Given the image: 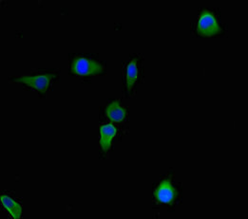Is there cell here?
I'll list each match as a JSON object with an SVG mask.
<instances>
[{"instance_id": "ba28073f", "label": "cell", "mask_w": 248, "mask_h": 219, "mask_svg": "<svg viewBox=\"0 0 248 219\" xmlns=\"http://www.w3.org/2000/svg\"><path fill=\"white\" fill-rule=\"evenodd\" d=\"M1 202L4 206V208L7 209V211L11 214V216L14 219H19L21 217V214H22L21 206L16 201H15L13 198H11L8 195H2Z\"/></svg>"}, {"instance_id": "5b68a950", "label": "cell", "mask_w": 248, "mask_h": 219, "mask_svg": "<svg viewBox=\"0 0 248 219\" xmlns=\"http://www.w3.org/2000/svg\"><path fill=\"white\" fill-rule=\"evenodd\" d=\"M137 58L131 60L125 68V89L128 94L131 93V90L139 79V70L137 66Z\"/></svg>"}, {"instance_id": "8992f818", "label": "cell", "mask_w": 248, "mask_h": 219, "mask_svg": "<svg viewBox=\"0 0 248 219\" xmlns=\"http://www.w3.org/2000/svg\"><path fill=\"white\" fill-rule=\"evenodd\" d=\"M116 135V128L112 124H105L100 129V146L103 152L109 150Z\"/></svg>"}, {"instance_id": "3957f363", "label": "cell", "mask_w": 248, "mask_h": 219, "mask_svg": "<svg viewBox=\"0 0 248 219\" xmlns=\"http://www.w3.org/2000/svg\"><path fill=\"white\" fill-rule=\"evenodd\" d=\"M197 32L202 36H214L222 32L221 26L212 12L202 13L197 24Z\"/></svg>"}, {"instance_id": "7a4b0ae2", "label": "cell", "mask_w": 248, "mask_h": 219, "mask_svg": "<svg viewBox=\"0 0 248 219\" xmlns=\"http://www.w3.org/2000/svg\"><path fill=\"white\" fill-rule=\"evenodd\" d=\"M56 77V73H45L33 76H22L13 78L11 81L23 83L26 86L37 90L39 93L45 94L50 86V83Z\"/></svg>"}, {"instance_id": "277c9868", "label": "cell", "mask_w": 248, "mask_h": 219, "mask_svg": "<svg viewBox=\"0 0 248 219\" xmlns=\"http://www.w3.org/2000/svg\"><path fill=\"white\" fill-rule=\"evenodd\" d=\"M154 195L159 202L170 204L176 198L177 191L174 188L171 180L168 178L160 183L158 188L155 190Z\"/></svg>"}, {"instance_id": "6da1fadb", "label": "cell", "mask_w": 248, "mask_h": 219, "mask_svg": "<svg viewBox=\"0 0 248 219\" xmlns=\"http://www.w3.org/2000/svg\"><path fill=\"white\" fill-rule=\"evenodd\" d=\"M71 73L80 76L101 75L105 73V67L91 58L75 57L71 65Z\"/></svg>"}, {"instance_id": "52a82bcc", "label": "cell", "mask_w": 248, "mask_h": 219, "mask_svg": "<svg viewBox=\"0 0 248 219\" xmlns=\"http://www.w3.org/2000/svg\"><path fill=\"white\" fill-rule=\"evenodd\" d=\"M107 117L112 122H123L126 117V111L117 101L111 102L106 109Z\"/></svg>"}]
</instances>
